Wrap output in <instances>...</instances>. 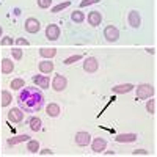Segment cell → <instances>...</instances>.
<instances>
[{
	"label": "cell",
	"mask_w": 157,
	"mask_h": 157,
	"mask_svg": "<svg viewBox=\"0 0 157 157\" xmlns=\"http://www.w3.org/2000/svg\"><path fill=\"white\" fill-rule=\"evenodd\" d=\"M98 69H99V61H98L96 57H88V58H85V61H83V71H85V72L94 74Z\"/></svg>",
	"instance_id": "52a82bcc"
},
{
	"label": "cell",
	"mask_w": 157,
	"mask_h": 157,
	"mask_svg": "<svg viewBox=\"0 0 157 157\" xmlns=\"http://www.w3.org/2000/svg\"><path fill=\"white\" fill-rule=\"evenodd\" d=\"M135 90V94H137V99H141V101H145V99H151L155 93V88L151 85V83H140L138 86L134 88Z\"/></svg>",
	"instance_id": "7a4b0ae2"
},
{
	"label": "cell",
	"mask_w": 157,
	"mask_h": 157,
	"mask_svg": "<svg viewBox=\"0 0 157 157\" xmlns=\"http://www.w3.org/2000/svg\"><path fill=\"white\" fill-rule=\"evenodd\" d=\"M69 6H71V2H69V0H66V2L58 3L57 6H54V8H52L50 11H52V13H60L61 10H64V8H69Z\"/></svg>",
	"instance_id": "484cf974"
},
{
	"label": "cell",
	"mask_w": 157,
	"mask_h": 157,
	"mask_svg": "<svg viewBox=\"0 0 157 157\" xmlns=\"http://www.w3.org/2000/svg\"><path fill=\"white\" fill-rule=\"evenodd\" d=\"M46 38L49 39V41H57V39L60 38V27L55 24H50L47 25L46 29Z\"/></svg>",
	"instance_id": "30bf717a"
},
{
	"label": "cell",
	"mask_w": 157,
	"mask_h": 157,
	"mask_svg": "<svg viewBox=\"0 0 157 157\" xmlns=\"http://www.w3.org/2000/svg\"><path fill=\"white\" fill-rule=\"evenodd\" d=\"M13 43H14V39H13L11 36H3L2 39H0V44L2 46H13Z\"/></svg>",
	"instance_id": "f546056e"
},
{
	"label": "cell",
	"mask_w": 157,
	"mask_h": 157,
	"mask_svg": "<svg viewBox=\"0 0 157 157\" xmlns=\"http://www.w3.org/2000/svg\"><path fill=\"white\" fill-rule=\"evenodd\" d=\"M135 86L132 83H121V85H115L112 90H113V93L116 94H124V93H130Z\"/></svg>",
	"instance_id": "2e32d148"
},
{
	"label": "cell",
	"mask_w": 157,
	"mask_h": 157,
	"mask_svg": "<svg viewBox=\"0 0 157 157\" xmlns=\"http://www.w3.org/2000/svg\"><path fill=\"white\" fill-rule=\"evenodd\" d=\"M137 134H120L115 137V141L118 143H134L137 140Z\"/></svg>",
	"instance_id": "e0dca14e"
},
{
	"label": "cell",
	"mask_w": 157,
	"mask_h": 157,
	"mask_svg": "<svg viewBox=\"0 0 157 157\" xmlns=\"http://www.w3.org/2000/svg\"><path fill=\"white\" fill-rule=\"evenodd\" d=\"M11 101H13V94L10 93L8 90H3L2 91V105L3 107H8L10 104H11Z\"/></svg>",
	"instance_id": "cb8c5ba5"
},
{
	"label": "cell",
	"mask_w": 157,
	"mask_h": 157,
	"mask_svg": "<svg viewBox=\"0 0 157 157\" xmlns=\"http://www.w3.org/2000/svg\"><path fill=\"white\" fill-rule=\"evenodd\" d=\"M39 55H41L43 58H54V57L57 55V49L43 47V49H39Z\"/></svg>",
	"instance_id": "44dd1931"
},
{
	"label": "cell",
	"mask_w": 157,
	"mask_h": 157,
	"mask_svg": "<svg viewBox=\"0 0 157 157\" xmlns=\"http://www.w3.org/2000/svg\"><path fill=\"white\" fill-rule=\"evenodd\" d=\"M14 43H16L17 46H29V41H27V39H25V38H17Z\"/></svg>",
	"instance_id": "836d02e7"
},
{
	"label": "cell",
	"mask_w": 157,
	"mask_h": 157,
	"mask_svg": "<svg viewBox=\"0 0 157 157\" xmlns=\"http://www.w3.org/2000/svg\"><path fill=\"white\" fill-rule=\"evenodd\" d=\"M146 110H148V113H151V115L155 113V101H154L152 98H151V101L146 102Z\"/></svg>",
	"instance_id": "f1b7e54d"
},
{
	"label": "cell",
	"mask_w": 157,
	"mask_h": 157,
	"mask_svg": "<svg viewBox=\"0 0 157 157\" xmlns=\"http://www.w3.org/2000/svg\"><path fill=\"white\" fill-rule=\"evenodd\" d=\"M82 60V55H78V54H75V55H71V57H68L66 60H63V64H72V63H75V61H80Z\"/></svg>",
	"instance_id": "4316f807"
},
{
	"label": "cell",
	"mask_w": 157,
	"mask_h": 157,
	"mask_svg": "<svg viewBox=\"0 0 157 157\" xmlns=\"http://www.w3.org/2000/svg\"><path fill=\"white\" fill-rule=\"evenodd\" d=\"M33 83H36L39 88H49L50 85V78L49 75H33Z\"/></svg>",
	"instance_id": "9a60e30c"
},
{
	"label": "cell",
	"mask_w": 157,
	"mask_h": 157,
	"mask_svg": "<svg viewBox=\"0 0 157 157\" xmlns=\"http://www.w3.org/2000/svg\"><path fill=\"white\" fill-rule=\"evenodd\" d=\"M127 22L129 25L132 29H138L140 25H141V16H140V13L137 10H132L129 13V16H127Z\"/></svg>",
	"instance_id": "9c48e42d"
},
{
	"label": "cell",
	"mask_w": 157,
	"mask_h": 157,
	"mask_svg": "<svg viewBox=\"0 0 157 157\" xmlns=\"http://www.w3.org/2000/svg\"><path fill=\"white\" fill-rule=\"evenodd\" d=\"M46 113H47L50 118H57V116L61 113V110H60V105H58V104H55V102H50L49 105L46 107Z\"/></svg>",
	"instance_id": "ac0fdd59"
},
{
	"label": "cell",
	"mask_w": 157,
	"mask_h": 157,
	"mask_svg": "<svg viewBox=\"0 0 157 157\" xmlns=\"http://www.w3.org/2000/svg\"><path fill=\"white\" fill-rule=\"evenodd\" d=\"M54 63H52L50 60H43V61H39L38 64V69L41 74H50L52 71H54Z\"/></svg>",
	"instance_id": "4fadbf2b"
},
{
	"label": "cell",
	"mask_w": 157,
	"mask_h": 157,
	"mask_svg": "<svg viewBox=\"0 0 157 157\" xmlns=\"http://www.w3.org/2000/svg\"><path fill=\"white\" fill-rule=\"evenodd\" d=\"M74 141H75V145H77V146L85 148V146H88L90 143H91V135H90V132H85V130H80V132H77V134H75V137H74Z\"/></svg>",
	"instance_id": "5b68a950"
},
{
	"label": "cell",
	"mask_w": 157,
	"mask_h": 157,
	"mask_svg": "<svg viewBox=\"0 0 157 157\" xmlns=\"http://www.w3.org/2000/svg\"><path fill=\"white\" fill-rule=\"evenodd\" d=\"M10 86L13 90H21V88L25 86V82H24V78H14V80H11Z\"/></svg>",
	"instance_id": "d4e9b609"
},
{
	"label": "cell",
	"mask_w": 157,
	"mask_h": 157,
	"mask_svg": "<svg viewBox=\"0 0 157 157\" xmlns=\"http://www.w3.org/2000/svg\"><path fill=\"white\" fill-rule=\"evenodd\" d=\"M27 123H29V127L33 132H39V130L43 129V121H41V118H38V116H30Z\"/></svg>",
	"instance_id": "5bb4252c"
},
{
	"label": "cell",
	"mask_w": 157,
	"mask_h": 157,
	"mask_svg": "<svg viewBox=\"0 0 157 157\" xmlns=\"http://www.w3.org/2000/svg\"><path fill=\"white\" fill-rule=\"evenodd\" d=\"M39 154H41V155H54V151H50L49 148H46L43 151H39Z\"/></svg>",
	"instance_id": "e575fe53"
},
{
	"label": "cell",
	"mask_w": 157,
	"mask_h": 157,
	"mask_svg": "<svg viewBox=\"0 0 157 157\" xmlns=\"http://www.w3.org/2000/svg\"><path fill=\"white\" fill-rule=\"evenodd\" d=\"M71 21L75 22V24H82L85 21V14H83L80 10H75L74 13H71Z\"/></svg>",
	"instance_id": "603a6c76"
},
{
	"label": "cell",
	"mask_w": 157,
	"mask_h": 157,
	"mask_svg": "<svg viewBox=\"0 0 157 157\" xmlns=\"http://www.w3.org/2000/svg\"><path fill=\"white\" fill-rule=\"evenodd\" d=\"M94 3H99V0H82V2H80V8H85L88 5H94Z\"/></svg>",
	"instance_id": "1f68e13d"
},
{
	"label": "cell",
	"mask_w": 157,
	"mask_h": 157,
	"mask_svg": "<svg viewBox=\"0 0 157 157\" xmlns=\"http://www.w3.org/2000/svg\"><path fill=\"white\" fill-rule=\"evenodd\" d=\"M66 86H68V78L61 74H57L54 77V80H52V88L58 91V93H61V91L66 90Z\"/></svg>",
	"instance_id": "8992f818"
},
{
	"label": "cell",
	"mask_w": 157,
	"mask_h": 157,
	"mask_svg": "<svg viewBox=\"0 0 157 157\" xmlns=\"http://www.w3.org/2000/svg\"><path fill=\"white\" fill-rule=\"evenodd\" d=\"M24 120V110L21 109H11L8 112V121L10 123H21Z\"/></svg>",
	"instance_id": "8fae6325"
},
{
	"label": "cell",
	"mask_w": 157,
	"mask_h": 157,
	"mask_svg": "<svg viewBox=\"0 0 157 157\" xmlns=\"http://www.w3.org/2000/svg\"><path fill=\"white\" fill-rule=\"evenodd\" d=\"M16 101L19 104V109L24 110V113H36L44 107V94L36 86L21 88Z\"/></svg>",
	"instance_id": "6da1fadb"
},
{
	"label": "cell",
	"mask_w": 157,
	"mask_h": 157,
	"mask_svg": "<svg viewBox=\"0 0 157 157\" xmlns=\"http://www.w3.org/2000/svg\"><path fill=\"white\" fill-rule=\"evenodd\" d=\"M105 155H115V151H105Z\"/></svg>",
	"instance_id": "8d00e7d4"
},
{
	"label": "cell",
	"mask_w": 157,
	"mask_h": 157,
	"mask_svg": "<svg viewBox=\"0 0 157 157\" xmlns=\"http://www.w3.org/2000/svg\"><path fill=\"white\" fill-rule=\"evenodd\" d=\"M2 33H3V29H2V27H0V38H2Z\"/></svg>",
	"instance_id": "74e56055"
},
{
	"label": "cell",
	"mask_w": 157,
	"mask_h": 157,
	"mask_svg": "<svg viewBox=\"0 0 157 157\" xmlns=\"http://www.w3.org/2000/svg\"><path fill=\"white\" fill-rule=\"evenodd\" d=\"M30 140V137L29 135H16V137H11V138H8V141H6V145L8 146H16V145H19V143H24V141H29Z\"/></svg>",
	"instance_id": "d6986e66"
},
{
	"label": "cell",
	"mask_w": 157,
	"mask_h": 157,
	"mask_svg": "<svg viewBox=\"0 0 157 157\" xmlns=\"http://www.w3.org/2000/svg\"><path fill=\"white\" fill-rule=\"evenodd\" d=\"M104 38H105L107 43H115L120 39V30H118L115 25H107L104 29Z\"/></svg>",
	"instance_id": "3957f363"
},
{
	"label": "cell",
	"mask_w": 157,
	"mask_h": 157,
	"mask_svg": "<svg viewBox=\"0 0 157 157\" xmlns=\"http://www.w3.org/2000/svg\"><path fill=\"white\" fill-rule=\"evenodd\" d=\"M27 151H29V152H32V154L39 152V141H38V140L30 138V140L27 141Z\"/></svg>",
	"instance_id": "7402d4cb"
},
{
	"label": "cell",
	"mask_w": 157,
	"mask_h": 157,
	"mask_svg": "<svg viewBox=\"0 0 157 157\" xmlns=\"http://www.w3.org/2000/svg\"><path fill=\"white\" fill-rule=\"evenodd\" d=\"M52 2H54V0H36L38 8H41V10H47V8H50Z\"/></svg>",
	"instance_id": "83f0119b"
},
{
	"label": "cell",
	"mask_w": 157,
	"mask_h": 157,
	"mask_svg": "<svg viewBox=\"0 0 157 157\" xmlns=\"http://www.w3.org/2000/svg\"><path fill=\"white\" fill-rule=\"evenodd\" d=\"M24 29H25V32H27V33L35 35V33H38L39 30H41V24H39V21L36 17H29V19H25Z\"/></svg>",
	"instance_id": "277c9868"
},
{
	"label": "cell",
	"mask_w": 157,
	"mask_h": 157,
	"mask_svg": "<svg viewBox=\"0 0 157 157\" xmlns=\"http://www.w3.org/2000/svg\"><path fill=\"white\" fill-rule=\"evenodd\" d=\"M11 55H13V58H14V60H21L22 58V50L16 47V49L11 50Z\"/></svg>",
	"instance_id": "4dcf8cb0"
},
{
	"label": "cell",
	"mask_w": 157,
	"mask_h": 157,
	"mask_svg": "<svg viewBox=\"0 0 157 157\" xmlns=\"http://www.w3.org/2000/svg\"><path fill=\"white\" fill-rule=\"evenodd\" d=\"M13 71H14V63H13V60L10 58H3L2 60V74H11Z\"/></svg>",
	"instance_id": "ffe728a7"
},
{
	"label": "cell",
	"mask_w": 157,
	"mask_h": 157,
	"mask_svg": "<svg viewBox=\"0 0 157 157\" xmlns=\"http://www.w3.org/2000/svg\"><path fill=\"white\" fill-rule=\"evenodd\" d=\"M146 52H148V54H151V55H154V54H155V49H152V47H148V49H146Z\"/></svg>",
	"instance_id": "d590c367"
},
{
	"label": "cell",
	"mask_w": 157,
	"mask_h": 157,
	"mask_svg": "<svg viewBox=\"0 0 157 157\" xmlns=\"http://www.w3.org/2000/svg\"><path fill=\"white\" fill-rule=\"evenodd\" d=\"M102 22V13L101 11H91L88 13V25L91 27H98Z\"/></svg>",
	"instance_id": "7c38bea8"
},
{
	"label": "cell",
	"mask_w": 157,
	"mask_h": 157,
	"mask_svg": "<svg viewBox=\"0 0 157 157\" xmlns=\"http://www.w3.org/2000/svg\"><path fill=\"white\" fill-rule=\"evenodd\" d=\"M105 148H107V141H105V138H102V137H98V138H94L93 141H91V151L96 152V154L104 152Z\"/></svg>",
	"instance_id": "ba28073f"
},
{
	"label": "cell",
	"mask_w": 157,
	"mask_h": 157,
	"mask_svg": "<svg viewBox=\"0 0 157 157\" xmlns=\"http://www.w3.org/2000/svg\"><path fill=\"white\" fill-rule=\"evenodd\" d=\"M132 155H149V152L146 149H135L132 151Z\"/></svg>",
	"instance_id": "d6a6232c"
}]
</instances>
